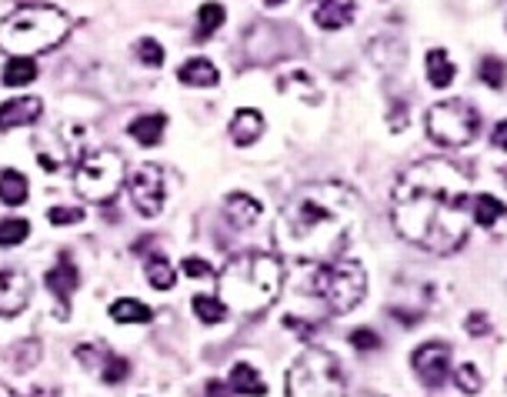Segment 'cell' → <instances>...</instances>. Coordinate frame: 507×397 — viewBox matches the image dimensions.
I'll list each match as a JSON object with an SVG mask.
<instances>
[{
    "instance_id": "obj_1",
    "label": "cell",
    "mask_w": 507,
    "mask_h": 397,
    "mask_svg": "<svg viewBox=\"0 0 507 397\" xmlns=\"http://www.w3.org/2000/svg\"><path fill=\"white\" fill-rule=\"evenodd\" d=\"M471 180L444 157L411 164L391 187V224L414 247L454 254L471 237Z\"/></svg>"
},
{
    "instance_id": "obj_2",
    "label": "cell",
    "mask_w": 507,
    "mask_h": 397,
    "mask_svg": "<svg viewBox=\"0 0 507 397\" xmlns=\"http://www.w3.org/2000/svg\"><path fill=\"white\" fill-rule=\"evenodd\" d=\"M364 227V204L347 184H307L281 207L274 244L294 264H334Z\"/></svg>"
},
{
    "instance_id": "obj_3",
    "label": "cell",
    "mask_w": 507,
    "mask_h": 397,
    "mask_svg": "<svg viewBox=\"0 0 507 397\" xmlns=\"http://www.w3.org/2000/svg\"><path fill=\"white\" fill-rule=\"evenodd\" d=\"M284 264L274 254L247 250L231 258L218 274V301L227 314L257 317L281 298Z\"/></svg>"
},
{
    "instance_id": "obj_4",
    "label": "cell",
    "mask_w": 507,
    "mask_h": 397,
    "mask_svg": "<svg viewBox=\"0 0 507 397\" xmlns=\"http://www.w3.org/2000/svg\"><path fill=\"white\" fill-rule=\"evenodd\" d=\"M67 14L51 4H24L0 20V51L11 57H34L54 51L67 37Z\"/></svg>"
},
{
    "instance_id": "obj_5",
    "label": "cell",
    "mask_w": 507,
    "mask_h": 397,
    "mask_svg": "<svg viewBox=\"0 0 507 397\" xmlns=\"http://www.w3.org/2000/svg\"><path fill=\"white\" fill-rule=\"evenodd\" d=\"M288 397H347L341 361L324 347H307L288 370Z\"/></svg>"
},
{
    "instance_id": "obj_6",
    "label": "cell",
    "mask_w": 507,
    "mask_h": 397,
    "mask_svg": "<svg viewBox=\"0 0 507 397\" xmlns=\"http://www.w3.org/2000/svg\"><path fill=\"white\" fill-rule=\"evenodd\" d=\"M311 288L321 301L328 304L334 314H347L368 294V271L357 260H334V264H321L317 267Z\"/></svg>"
},
{
    "instance_id": "obj_7",
    "label": "cell",
    "mask_w": 507,
    "mask_h": 397,
    "mask_svg": "<svg viewBox=\"0 0 507 397\" xmlns=\"http://www.w3.org/2000/svg\"><path fill=\"white\" fill-rule=\"evenodd\" d=\"M74 187L91 204H107L123 187V157L117 151L83 154L74 167Z\"/></svg>"
},
{
    "instance_id": "obj_8",
    "label": "cell",
    "mask_w": 507,
    "mask_h": 397,
    "mask_svg": "<svg viewBox=\"0 0 507 397\" xmlns=\"http://www.w3.org/2000/svg\"><path fill=\"white\" fill-rule=\"evenodd\" d=\"M427 138L440 144V147H467L471 140L478 138L480 131V114L474 104H467L461 97H451V100H440L434 107L427 110Z\"/></svg>"
},
{
    "instance_id": "obj_9",
    "label": "cell",
    "mask_w": 507,
    "mask_h": 397,
    "mask_svg": "<svg viewBox=\"0 0 507 397\" xmlns=\"http://www.w3.org/2000/svg\"><path fill=\"white\" fill-rule=\"evenodd\" d=\"M127 191L131 201L138 207L140 218H157L164 210V197H167V180H164V167L161 164H140L131 180H127Z\"/></svg>"
},
{
    "instance_id": "obj_10",
    "label": "cell",
    "mask_w": 507,
    "mask_h": 397,
    "mask_svg": "<svg viewBox=\"0 0 507 397\" xmlns=\"http://www.w3.org/2000/svg\"><path fill=\"white\" fill-rule=\"evenodd\" d=\"M81 144H83L81 127H74V123H70V127H57V131H51V134L37 138V161H41L47 171L74 164V161H77V154H81Z\"/></svg>"
},
{
    "instance_id": "obj_11",
    "label": "cell",
    "mask_w": 507,
    "mask_h": 397,
    "mask_svg": "<svg viewBox=\"0 0 507 397\" xmlns=\"http://www.w3.org/2000/svg\"><path fill=\"white\" fill-rule=\"evenodd\" d=\"M414 374L424 387H440L451 374V344L444 341H427L421 344L411 357Z\"/></svg>"
},
{
    "instance_id": "obj_12",
    "label": "cell",
    "mask_w": 507,
    "mask_h": 397,
    "mask_svg": "<svg viewBox=\"0 0 507 397\" xmlns=\"http://www.w3.org/2000/svg\"><path fill=\"white\" fill-rule=\"evenodd\" d=\"M77 361H83L91 370H97L100 381L107 384H121L127 377V370H131V364L121 354H114L110 347H104V344H81L77 347Z\"/></svg>"
},
{
    "instance_id": "obj_13",
    "label": "cell",
    "mask_w": 507,
    "mask_h": 397,
    "mask_svg": "<svg viewBox=\"0 0 507 397\" xmlns=\"http://www.w3.org/2000/svg\"><path fill=\"white\" fill-rule=\"evenodd\" d=\"M30 304V281L24 271H0V317H17Z\"/></svg>"
},
{
    "instance_id": "obj_14",
    "label": "cell",
    "mask_w": 507,
    "mask_h": 397,
    "mask_svg": "<svg viewBox=\"0 0 507 397\" xmlns=\"http://www.w3.org/2000/svg\"><path fill=\"white\" fill-rule=\"evenodd\" d=\"M41 114H44L41 97H14V100H4V104H0V131H14V127L37 123Z\"/></svg>"
},
{
    "instance_id": "obj_15",
    "label": "cell",
    "mask_w": 507,
    "mask_h": 397,
    "mask_svg": "<svg viewBox=\"0 0 507 397\" xmlns=\"http://www.w3.org/2000/svg\"><path fill=\"white\" fill-rule=\"evenodd\" d=\"M44 284H47V290L60 301V307H67L70 311V298H74V290L81 284V274H77V267L64 258L57 267H51V271L44 274Z\"/></svg>"
},
{
    "instance_id": "obj_16",
    "label": "cell",
    "mask_w": 507,
    "mask_h": 397,
    "mask_svg": "<svg viewBox=\"0 0 507 397\" xmlns=\"http://www.w3.org/2000/svg\"><path fill=\"white\" fill-rule=\"evenodd\" d=\"M357 14V4L351 0H314V24L321 30L347 28Z\"/></svg>"
},
{
    "instance_id": "obj_17",
    "label": "cell",
    "mask_w": 507,
    "mask_h": 397,
    "mask_svg": "<svg viewBox=\"0 0 507 397\" xmlns=\"http://www.w3.org/2000/svg\"><path fill=\"white\" fill-rule=\"evenodd\" d=\"M264 134V114L254 107H241L234 110L231 117V140L237 147H250L254 140H261Z\"/></svg>"
},
{
    "instance_id": "obj_18",
    "label": "cell",
    "mask_w": 507,
    "mask_h": 397,
    "mask_svg": "<svg viewBox=\"0 0 507 397\" xmlns=\"http://www.w3.org/2000/svg\"><path fill=\"white\" fill-rule=\"evenodd\" d=\"M224 218L231 220L234 227H254L257 220H261V204L254 201V197H247V194H231L227 201H224Z\"/></svg>"
},
{
    "instance_id": "obj_19",
    "label": "cell",
    "mask_w": 507,
    "mask_h": 397,
    "mask_svg": "<svg viewBox=\"0 0 507 397\" xmlns=\"http://www.w3.org/2000/svg\"><path fill=\"white\" fill-rule=\"evenodd\" d=\"M178 77L184 87H218L220 83L218 67H214L207 57H191V60L178 70Z\"/></svg>"
},
{
    "instance_id": "obj_20",
    "label": "cell",
    "mask_w": 507,
    "mask_h": 397,
    "mask_svg": "<svg viewBox=\"0 0 507 397\" xmlns=\"http://www.w3.org/2000/svg\"><path fill=\"white\" fill-rule=\"evenodd\" d=\"M424 70H427V81H431V87H451L454 74H457L451 54H448L444 47H434V51H427Z\"/></svg>"
},
{
    "instance_id": "obj_21",
    "label": "cell",
    "mask_w": 507,
    "mask_h": 397,
    "mask_svg": "<svg viewBox=\"0 0 507 397\" xmlns=\"http://www.w3.org/2000/svg\"><path fill=\"white\" fill-rule=\"evenodd\" d=\"M164 127H167V117L164 114H144V117H138V121H131V138L138 140V144H147V147H154V144H161V138H164Z\"/></svg>"
},
{
    "instance_id": "obj_22",
    "label": "cell",
    "mask_w": 507,
    "mask_h": 397,
    "mask_svg": "<svg viewBox=\"0 0 507 397\" xmlns=\"http://www.w3.org/2000/svg\"><path fill=\"white\" fill-rule=\"evenodd\" d=\"M507 218V207L494 197V194H478L474 201H471V220L480 224V227H494L497 220Z\"/></svg>"
},
{
    "instance_id": "obj_23",
    "label": "cell",
    "mask_w": 507,
    "mask_h": 397,
    "mask_svg": "<svg viewBox=\"0 0 507 397\" xmlns=\"http://www.w3.org/2000/svg\"><path fill=\"white\" fill-rule=\"evenodd\" d=\"M231 391L237 394H247V397H264L267 394V384L261 381V374L250 368V364H234L231 368Z\"/></svg>"
},
{
    "instance_id": "obj_24",
    "label": "cell",
    "mask_w": 507,
    "mask_h": 397,
    "mask_svg": "<svg viewBox=\"0 0 507 397\" xmlns=\"http://www.w3.org/2000/svg\"><path fill=\"white\" fill-rule=\"evenodd\" d=\"M28 194H30V187H28V178L20 174V171H0V201L7 207H20L24 201H28Z\"/></svg>"
},
{
    "instance_id": "obj_25",
    "label": "cell",
    "mask_w": 507,
    "mask_h": 397,
    "mask_svg": "<svg viewBox=\"0 0 507 397\" xmlns=\"http://www.w3.org/2000/svg\"><path fill=\"white\" fill-rule=\"evenodd\" d=\"M110 317H114L117 324H147L154 317V311L147 304L134 301V298H121V301L110 304Z\"/></svg>"
},
{
    "instance_id": "obj_26",
    "label": "cell",
    "mask_w": 507,
    "mask_h": 397,
    "mask_svg": "<svg viewBox=\"0 0 507 397\" xmlns=\"http://www.w3.org/2000/svg\"><path fill=\"white\" fill-rule=\"evenodd\" d=\"M37 77V60L34 57H11L4 64V83L7 87H28Z\"/></svg>"
},
{
    "instance_id": "obj_27",
    "label": "cell",
    "mask_w": 507,
    "mask_h": 397,
    "mask_svg": "<svg viewBox=\"0 0 507 397\" xmlns=\"http://www.w3.org/2000/svg\"><path fill=\"white\" fill-rule=\"evenodd\" d=\"M224 20H227V11H224L220 4H214V0H210V4H201V11H197V41L210 37Z\"/></svg>"
},
{
    "instance_id": "obj_28",
    "label": "cell",
    "mask_w": 507,
    "mask_h": 397,
    "mask_svg": "<svg viewBox=\"0 0 507 397\" xmlns=\"http://www.w3.org/2000/svg\"><path fill=\"white\" fill-rule=\"evenodd\" d=\"M174 281H178V274H174V264H170V260L167 258L147 260V284H151L154 290H170Z\"/></svg>"
},
{
    "instance_id": "obj_29",
    "label": "cell",
    "mask_w": 507,
    "mask_h": 397,
    "mask_svg": "<svg viewBox=\"0 0 507 397\" xmlns=\"http://www.w3.org/2000/svg\"><path fill=\"white\" fill-rule=\"evenodd\" d=\"M194 307V314L201 317L204 324H220L224 317H227V311H224V304L218 301V298H207V294H197L191 301Z\"/></svg>"
},
{
    "instance_id": "obj_30",
    "label": "cell",
    "mask_w": 507,
    "mask_h": 397,
    "mask_svg": "<svg viewBox=\"0 0 507 397\" xmlns=\"http://www.w3.org/2000/svg\"><path fill=\"white\" fill-rule=\"evenodd\" d=\"M28 234H30V224H28V220H20V218L0 220V247H17V244H24V241H28Z\"/></svg>"
},
{
    "instance_id": "obj_31",
    "label": "cell",
    "mask_w": 507,
    "mask_h": 397,
    "mask_svg": "<svg viewBox=\"0 0 507 397\" xmlns=\"http://www.w3.org/2000/svg\"><path fill=\"white\" fill-rule=\"evenodd\" d=\"M134 51H138L140 64H147V67H161V64H164V47L154 41V37H144V41H138V44H134Z\"/></svg>"
},
{
    "instance_id": "obj_32",
    "label": "cell",
    "mask_w": 507,
    "mask_h": 397,
    "mask_svg": "<svg viewBox=\"0 0 507 397\" xmlns=\"http://www.w3.org/2000/svg\"><path fill=\"white\" fill-rule=\"evenodd\" d=\"M480 81L487 83V87H494V91H497V87H501V83H504V60H501V57H484V60H480Z\"/></svg>"
},
{
    "instance_id": "obj_33",
    "label": "cell",
    "mask_w": 507,
    "mask_h": 397,
    "mask_svg": "<svg viewBox=\"0 0 507 397\" xmlns=\"http://www.w3.org/2000/svg\"><path fill=\"white\" fill-rule=\"evenodd\" d=\"M454 381H457V387H461V391H464V394H478L480 391V370L474 368V364H461V368L454 370Z\"/></svg>"
},
{
    "instance_id": "obj_34",
    "label": "cell",
    "mask_w": 507,
    "mask_h": 397,
    "mask_svg": "<svg viewBox=\"0 0 507 397\" xmlns=\"http://www.w3.org/2000/svg\"><path fill=\"white\" fill-rule=\"evenodd\" d=\"M351 344H354L357 351H377V347H381V337L370 328H357L351 330Z\"/></svg>"
},
{
    "instance_id": "obj_35",
    "label": "cell",
    "mask_w": 507,
    "mask_h": 397,
    "mask_svg": "<svg viewBox=\"0 0 507 397\" xmlns=\"http://www.w3.org/2000/svg\"><path fill=\"white\" fill-rule=\"evenodd\" d=\"M83 220V210L77 207H54L51 210V224H81Z\"/></svg>"
},
{
    "instance_id": "obj_36",
    "label": "cell",
    "mask_w": 507,
    "mask_h": 397,
    "mask_svg": "<svg viewBox=\"0 0 507 397\" xmlns=\"http://www.w3.org/2000/svg\"><path fill=\"white\" fill-rule=\"evenodd\" d=\"M184 274H191V277H214V267H210L207 260H201V258H187V260H184Z\"/></svg>"
},
{
    "instance_id": "obj_37",
    "label": "cell",
    "mask_w": 507,
    "mask_h": 397,
    "mask_svg": "<svg viewBox=\"0 0 507 397\" xmlns=\"http://www.w3.org/2000/svg\"><path fill=\"white\" fill-rule=\"evenodd\" d=\"M491 147H497V151H507V117L501 123H494Z\"/></svg>"
},
{
    "instance_id": "obj_38",
    "label": "cell",
    "mask_w": 507,
    "mask_h": 397,
    "mask_svg": "<svg viewBox=\"0 0 507 397\" xmlns=\"http://www.w3.org/2000/svg\"><path fill=\"white\" fill-rule=\"evenodd\" d=\"M467 330H471V334H484V330H487V321H484V314H471L467 317Z\"/></svg>"
},
{
    "instance_id": "obj_39",
    "label": "cell",
    "mask_w": 507,
    "mask_h": 397,
    "mask_svg": "<svg viewBox=\"0 0 507 397\" xmlns=\"http://www.w3.org/2000/svg\"><path fill=\"white\" fill-rule=\"evenodd\" d=\"M204 397H227V387H224L220 381H210V384H207Z\"/></svg>"
},
{
    "instance_id": "obj_40",
    "label": "cell",
    "mask_w": 507,
    "mask_h": 397,
    "mask_svg": "<svg viewBox=\"0 0 507 397\" xmlns=\"http://www.w3.org/2000/svg\"><path fill=\"white\" fill-rule=\"evenodd\" d=\"M0 397H24V394H17L14 387H7V384L0 381Z\"/></svg>"
},
{
    "instance_id": "obj_41",
    "label": "cell",
    "mask_w": 507,
    "mask_h": 397,
    "mask_svg": "<svg viewBox=\"0 0 507 397\" xmlns=\"http://www.w3.org/2000/svg\"><path fill=\"white\" fill-rule=\"evenodd\" d=\"M264 4H267V7H277V4H284V0H264Z\"/></svg>"
},
{
    "instance_id": "obj_42",
    "label": "cell",
    "mask_w": 507,
    "mask_h": 397,
    "mask_svg": "<svg viewBox=\"0 0 507 397\" xmlns=\"http://www.w3.org/2000/svg\"><path fill=\"white\" fill-rule=\"evenodd\" d=\"M357 397H381V394H370V391H364V394H357Z\"/></svg>"
}]
</instances>
